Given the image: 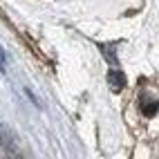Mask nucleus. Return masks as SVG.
Wrapping results in <instances>:
<instances>
[{
    "label": "nucleus",
    "mask_w": 159,
    "mask_h": 159,
    "mask_svg": "<svg viewBox=\"0 0 159 159\" xmlns=\"http://www.w3.org/2000/svg\"><path fill=\"white\" fill-rule=\"evenodd\" d=\"M5 67H7V56H5L2 47H0V70H5Z\"/></svg>",
    "instance_id": "nucleus-3"
},
{
    "label": "nucleus",
    "mask_w": 159,
    "mask_h": 159,
    "mask_svg": "<svg viewBox=\"0 0 159 159\" xmlns=\"http://www.w3.org/2000/svg\"><path fill=\"white\" fill-rule=\"evenodd\" d=\"M108 83H110V88H112L114 92H121V90L125 88V74H123L121 70L112 67L110 74H108Z\"/></svg>",
    "instance_id": "nucleus-1"
},
{
    "label": "nucleus",
    "mask_w": 159,
    "mask_h": 159,
    "mask_svg": "<svg viewBox=\"0 0 159 159\" xmlns=\"http://www.w3.org/2000/svg\"><path fill=\"white\" fill-rule=\"evenodd\" d=\"M143 105H141V110H143V114L146 116H155L157 112H159V101H141Z\"/></svg>",
    "instance_id": "nucleus-2"
}]
</instances>
